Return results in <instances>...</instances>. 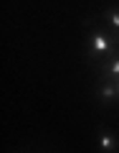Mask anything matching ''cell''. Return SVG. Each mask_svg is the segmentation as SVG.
<instances>
[{
  "label": "cell",
  "instance_id": "2",
  "mask_svg": "<svg viewBox=\"0 0 119 153\" xmlns=\"http://www.w3.org/2000/svg\"><path fill=\"white\" fill-rule=\"evenodd\" d=\"M94 94H96V102H101V105L119 102L117 82H109V79H99V84H96V89H94Z\"/></svg>",
  "mask_w": 119,
  "mask_h": 153
},
{
  "label": "cell",
  "instance_id": "4",
  "mask_svg": "<svg viewBox=\"0 0 119 153\" xmlns=\"http://www.w3.org/2000/svg\"><path fill=\"white\" fill-rule=\"evenodd\" d=\"M99 79H109V82H119V51L109 59H104L101 64H96Z\"/></svg>",
  "mask_w": 119,
  "mask_h": 153
},
{
  "label": "cell",
  "instance_id": "5",
  "mask_svg": "<svg viewBox=\"0 0 119 153\" xmlns=\"http://www.w3.org/2000/svg\"><path fill=\"white\" fill-rule=\"evenodd\" d=\"M99 18L107 23V31L119 38V5H112V8H107V10H101Z\"/></svg>",
  "mask_w": 119,
  "mask_h": 153
},
{
  "label": "cell",
  "instance_id": "1",
  "mask_svg": "<svg viewBox=\"0 0 119 153\" xmlns=\"http://www.w3.org/2000/svg\"><path fill=\"white\" fill-rule=\"evenodd\" d=\"M119 51V38L112 36L107 28H91L86 36V59L91 64H101L104 59L114 56Z\"/></svg>",
  "mask_w": 119,
  "mask_h": 153
},
{
  "label": "cell",
  "instance_id": "6",
  "mask_svg": "<svg viewBox=\"0 0 119 153\" xmlns=\"http://www.w3.org/2000/svg\"><path fill=\"white\" fill-rule=\"evenodd\" d=\"M117 92H119V82H117Z\"/></svg>",
  "mask_w": 119,
  "mask_h": 153
},
{
  "label": "cell",
  "instance_id": "3",
  "mask_svg": "<svg viewBox=\"0 0 119 153\" xmlns=\"http://www.w3.org/2000/svg\"><path fill=\"white\" fill-rule=\"evenodd\" d=\"M96 143L101 153H119V135L107 128H96Z\"/></svg>",
  "mask_w": 119,
  "mask_h": 153
}]
</instances>
